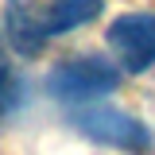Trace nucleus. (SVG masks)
I'll use <instances>...</instances> for the list:
<instances>
[{"mask_svg":"<svg viewBox=\"0 0 155 155\" xmlns=\"http://www.w3.org/2000/svg\"><path fill=\"white\" fill-rule=\"evenodd\" d=\"M66 120L85 140L105 143V147H120V151H132V155H151V147H155V136L143 120H136L132 113L113 109L105 101L74 105V109H66Z\"/></svg>","mask_w":155,"mask_h":155,"instance_id":"obj_1","label":"nucleus"},{"mask_svg":"<svg viewBox=\"0 0 155 155\" xmlns=\"http://www.w3.org/2000/svg\"><path fill=\"white\" fill-rule=\"evenodd\" d=\"M116 85H120V70L101 54L66 58V62H58L47 74V93L54 97L58 105H66V109L101 101L105 93H113Z\"/></svg>","mask_w":155,"mask_h":155,"instance_id":"obj_2","label":"nucleus"},{"mask_svg":"<svg viewBox=\"0 0 155 155\" xmlns=\"http://www.w3.org/2000/svg\"><path fill=\"white\" fill-rule=\"evenodd\" d=\"M109 47L128 74H143L155 66V16L124 12L109 23Z\"/></svg>","mask_w":155,"mask_h":155,"instance_id":"obj_3","label":"nucleus"},{"mask_svg":"<svg viewBox=\"0 0 155 155\" xmlns=\"http://www.w3.org/2000/svg\"><path fill=\"white\" fill-rule=\"evenodd\" d=\"M4 39L12 43V51L23 58L39 54L51 35H47V23H43V12L31 8L27 0H8V8H4Z\"/></svg>","mask_w":155,"mask_h":155,"instance_id":"obj_4","label":"nucleus"},{"mask_svg":"<svg viewBox=\"0 0 155 155\" xmlns=\"http://www.w3.org/2000/svg\"><path fill=\"white\" fill-rule=\"evenodd\" d=\"M97 12H101V0H51L43 8V23H47V35L54 39V35H66L81 23H89Z\"/></svg>","mask_w":155,"mask_h":155,"instance_id":"obj_5","label":"nucleus"}]
</instances>
